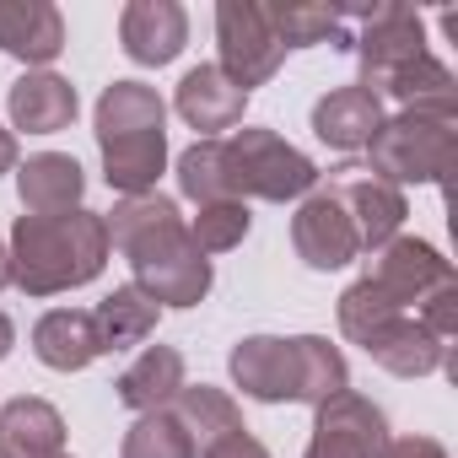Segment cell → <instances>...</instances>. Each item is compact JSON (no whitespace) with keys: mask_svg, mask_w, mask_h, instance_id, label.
Listing matches in <instances>:
<instances>
[{"mask_svg":"<svg viewBox=\"0 0 458 458\" xmlns=\"http://www.w3.org/2000/svg\"><path fill=\"white\" fill-rule=\"evenodd\" d=\"M388 442V415L367 394H335L313 415V442L302 458H377Z\"/></svg>","mask_w":458,"mask_h":458,"instance_id":"obj_7","label":"cell"},{"mask_svg":"<svg viewBox=\"0 0 458 458\" xmlns=\"http://www.w3.org/2000/svg\"><path fill=\"white\" fill-rule=\"evenodd\" d=\"M0 458H6V453H0Z\"/></svg>","mask_w":458,"mask_h":458,"instance_id":"obj_39","label":"cell"},{"mask_svg":"<svg viewBox=\"0 0 458 458\" xmlns=\"http://www.w3.org/2000/svg\"><path fill=\"white\" fill-rule=\"evenodd\" d=\"M76 87L55 71H28L12 92H6V114L17 130L28 135H60L71 119H76Z\"/></svg>","mask_w":458,"mask_h":458,"instance_id":"obj_18","label":"cell"},{"mask_svg":"<svg viewBox=\"0 0 458 458\" xmlns=\"http://www.w3.org/2000/svg\"><path fill=\"white\" fill-rule=\"evenodd\" d=\"M324 189L345 205V216H351V226H356V243H361V249H383L388 238H399V226H404V216H410L404 189L383 183V178L367 173V167H335Z\"/></svg>","mask_w":458,"mask_h":458,"instance_id":"obj_8","label":"cell"},{"mask_svg":"<svg viewBox=\"0 0 458 458\" xmlns=\"http://www.w3.org/2000/svg\"><path fill=\"white\" fill-rule=\"evenodd\" d=\"M415 318H420L442 345H447V340L458 335V281H442L437 292H426V297H420V308H415Z\"/></svg>","mask_w":458,"mask_h":458,"instance_id":"obj_32","label":"cell"},{"mask_svg":"<svg viewBox=\"0 0 458 458\" xmlns=\"http://www.w3.org/2000/svg\"><path fill=\"white\" fill-rule=\"evenodd\" d=\"M351 49L361 55V87H372L377 76L426 55V22L415 6H372L361 12V38Z\"/></svg>","mask_w":458,"mask_h":458,"instance_id":"obj_11","label":"cell"},{"mask_svg":"<svg viewBox=\"0 0 458 458\" xmlns=\"http://www.w3.org/2000/svg\"><path fill=\"white\" fill-rule=\"evenodd\" d=\"M388 318H399V308H394V302L367 281V276H361L356 286H345V292H340V329H345V340H356V345H361V340H367L372 329H383Z\"/></svg>","mask_w":458,"mask_h":458,"instance_id":"obj_31","label":"cell"},{"mask_svg":"<svg viewBox=\"0 0 458 458\" xmlns=\"http://www.w3.org/2000/svg\"><path fill=\"white\" fill-rule=\"evenodd\" d=\"M135 130H167V103L146 81H114L98 98V140L103 135H135Z\"/></svg>","mask_w":458,"mask_h":458,"instance_id":"obj_26","label":"cell"},{"mask_svg":"<svg viewBox=\"0 0 458 458\" xmlns=\"http://www.w3.org/2000/svg\"><path fill=\"white\" fill-rule=\"evenodd\" d=\"M178 189H183L194 205L238 199V194H233V173H226V146H221V140H194V146L178 157Z\"/></svg>","mask_w":458,"mask_h":458,"instance_id":"obj_28","label":"cell"},{"mask_svg":"<svg viewBox=\"0 0 458 458\" xmlns=\"http://www.w3.org/2000/svg\"><path fill=\"white\" fill-rule=\"evenodd\" d=\"M226 146V173H233V194L249 205V199H308L318 189V167L286 146L276 130H233L221 140Z\"/></svg>","mask_w":458,"mask_h":458,"instance_id":"obj_5","label":"cell"},{"mask_svg":"<svg viewBox=\"0 0 458 458\" xmlns=\"http://www.w3.org/2000/svg\"><path fill=\"white\" fill-rule=\"evenodd\" d=\"M383 124V98L367 92L361 81L356 87H335L313 103V135L335 151H361Z\"/></svg>","mask_w":458,"mask_h":458,"instance_id":"obj_16","label":"cell"},{"mask_svg":"<svg viewBox=\"0 0 458 458\" xmlns=\"http://www.w3.org/2000/svg\"><path fill=\"white\" fill-rule=\"evenodd\" d=\"M173 108H178L183 124H194L205 140H221V130H238V124H243L249 92H238L216 65H194V71H183Z\"/></svg>","mask_w":458,"mask_h":458,"instance_id":"obj_13","label":"cell"},{"mask_svg":"<svg viewBox=\"0 0 458 458\" xmlns=\"http://www.w3.org/2000/svg\"><path fill=\"white\" fill-rule=\"evenodd\" d=\"M249 226H254V216H249L243 199H210L189 221V238H194L199 254H226V249H238L249 238Z\"/></svg>","mask_w":458,"mask_h":458,"instance_id":"obj_30","label":"cell"},{"mask_svg":"<svg viewBox=\"0 0 458 458\" xmlns=\"http://www.w3.org/2000/svg\"><path fill=\"white\" fill-rule=\"evenodd\" d=\"M0 173H17V135L0 130Z\"/></svg>","mask_w":458,"mask_h":458,"instance_id":"obj_35","label":"cell"},{"mask_svg":"<svg viewBox=\"0 0 458 458\" xmlns=\"http://www.w3.org/2000/svg\"><path fill=\"white\" fill-rule=\"evenodd\" d=\"M119 404H130L135 415H146V410H167L173 399H178V388H183V356L173 351V345H146L124 372H119Z\"/></svg>","mask_w":458,"mask_h":458,"instance_id":"obj_22","label":"cell"},{"mask_svg":"<svg viewBox=\"0 0 458 458\" xmlns=\"http://www.w3.org/2000/svg\"><path fill=\"white\" fill-rule=\"evenodd\" d=\"M199 458H270L265 453V442L259 437H249V431H238V437H221L210 453H199Z\"/></svg>","mask_w":458,"mask_h":458,"instance_id":"obj_34","label":"cell"},{"mask_svg":"<svg viewBox=\"0 0 458 458\" xmlns=\"http://www.w3.org/2000/svg\"><path fill=\"white\" fill-rule=\"evenodd\" d=\"M216 44H221L216 71L238 92L265 87L281 71V60H286V49H281V38H276V28H270L259 0H221L216 6Z\"/></svg>","mask_w":458,"mask_h":458,"instance_id":"obj_6","label":"cell"},{"mask_svg":"<svg viewBox=\"0 0 458 458\" xmlns=\"http://www.w3.org/2000/svg\"><path fill=\"white\" fill-rule=\"evenodd\" d=\"M108 249H119L135 270L130 286H140L157 308H194L210 292V259L194 249L189 221L167 194H130L103 216Z\"/></svg>","mask_w":458,"mask_h":458,"instance_id":"obj_1","label":"cell"},{"mask_svg":"<svg viewBox=\"0 0 458 458\" xmlns=\"http://www.w3.org/2000/svg\"><path fill=\"white\" fill-rule=\"evenodd\" d=\"M281 49H313V44H335V49H351L345 38V12L335 6H302V0H286V6H265Z\"/></svg>","mask_w":458,"mask_h":458,"instance_id":"obj_27","label":"cell"},{"mask_svg":"<svg viewBox=\"0 0 458 458\" xmlns=\"http://www.w3.org/2000/svg\"><path fill=\"white\" fill-rule=\"evenodd\" d=\"M119 458H199L189 431L173 420V410H146L135 415V426L124 431V447Z\"/></svg>","mask_w":458,"mask_h":458,"instance_id":"obj_29","label":"cell"},{"mask_svg":"<svg viewBox=\"0 0 458 458\" xmlns=\"http://www.w3.org/2000/svg\"><path fill=\"white\" fill-rule=\"evenodd\" d=\"M367 281H372L399 313H410V308H420L426 292H437L442 281H453V265H447L431 243H420V238H388L383 249H372Z\"/></svg>","mask_w":458,"mask_h":458,"instance_id":"obj_9","label":"cell"},{"mask_svg":"<svg viewBox=\"0 0 458 458\" xmlns=\"http://www.w3.org/2000/svg\"><path fill=\"white\" fill-rule=\"evenodd\" d=\"M377 458H447V447L431 437H388Z\"/></svg>","mask_w":458,"mask_h":458,"instance_id":"obj_33","label":"cell"},{"mask_svg":"<svg viewBox=\"0 0 458 458\" xmlns=\"http://www.w3.org/2000/svg\"><path fill=\"white\" fill-rule=\"evenodd\" d=\"M12 345H17V329H12V318H6V313H0V361L12 356Z\"/></svg>","mask_w":458,"mask_h":458,"instance_id":"obj_36","label":"cell"},{"mask_svg":"<svg viewBox=\"0 0 458 458\" xmlns=\"http://www.w3.org/2000/svg\"><path fill=\"white\" fill-rule=\"evenodd\" d=\"M103 178L108 189L130 194H151L162 167H167V130H135V135H103Z\"/></svg>","mask_w":458,"mask_h":458,"instance_id":"obj_19","label":"cell"},{"mask_svg":"<svg viewBox=\"0 0 458 458\" xmlns=\"http://www.w3.org/2000/svg\"><path fill=\"white\" fill-rule=\"evenodd\" d=\"M12 286L28 297L76 292L103 276L108 265V233L98 210H60V216H17L12 226Z\"/></svg>","mask_w":458,"mask_h":458,"instance_id":"obj_2","label":"cell"},{"mask_svg":"<svg viewBox=\"0 0 458 458\" xmlns=\"http://www.w3.org/2000/svg\"><path fill=\"white\" fill-rule=\"evenodd\" d=\"M173 410V420L189 431V442H194V453H210L221 437H238V431H249L243 426V415H238V404L226 399L221 388H210V383H199V388H178V399L167 404Z\"/></svg>","mask_w":458,"mask_h":458,"instance_id":"obj_23","label":"cell"},{"mask_svg":"<svg viewBox=\"0 0 458 458\" xmlns=\"http://www.w3.org/2000/svg\"><path fill=\"white\" fill-rule=\"evenodd\" d=\"M233 383L259 399V404H324L335 394L351 388V367L340 356V345H329L324 335H297V340H276V335H249L233 351Z\"/></svg>","mask_w":458,"mask_h":458,"instance_id":"obj_3","label":"cell"},{"mask_svg":"<svg viewBox=\"0 0 458 458\" xmlns=\"http://www.w3.org/2000/svg\"><path fill=\"white\" fill-rule=\"evenodd\" d=\"M33 356L55 372H81L103 356V340H98V324L87 308H55L38 318L33 329Z\"/></svg>","mask_w":458,"mask_h":458,"instance_id":"obj_20","label":"cell"},{"mask_svg":"<svg viewBox=\"0 0 458 458\" xmlns=\"http://www.w3.org/2000/svg\"><path fill=\"white\" fill-rule=\"evenodd\" d=\"M65 442V420L49 399H12V404H0V453L6 458H49L60 453Z\"/></svg>","mask_w":458,"mask_h":458,"instance_id":"obj_21","label":"cell"},{"mask_svg":"<svg viewBox=\"0 0 458 458\" xmlns=\"http://www.w3.org/2000/svg\"><path fill=\"white\" fill-rule=\"evenodd\" d=\"M367 356L383 367V372H394V377H426V372H437V367H447V351L453 345H442L415 313H399V318H388L383 329H372L367 340Z\"/></svg>","mask_w":458,"mask_h":458,"instance_id":"obj_14","label":"cell"},{"mask_svg":"<svg viewBox=\"0 0 458 458\" xmlns=\"http://www.w3.org/2000/svg\"><path fill=\"white\" fill-rule=\"evenodd\" d=\"M119 44L135 65H167L189 44V17L178 0H130L119 12Z\"/></svg>","mask_w":458,"mask_h":458,"instance_id":"obj_12","label":"cell"},{"mask_svg":"<svg viewBox=\"0 0 458 458\" xmlns=\"http://www.w3.org/2000/svg\"><path fill=\"white\" fill-rule=\"evenodd\" d=\"M367 92H377V98H394V103H404V108L453 114V71H447L442 60H431V55H420V60H410V65H399V71L377 76Z\"/></svg>","mask_w":458,"mask_h":458,"instance_id":"obj_25","label":"cell"},{"mask_svg":"<svg viewBox=\"0 0 458 458\" xmlns=\"http://www.w3.org/2000/svg\"><path fill=\"white\" fill-rule=\"evenodd\" d=\"M17 194H22V210L28 216H60V210H76L81 205L87 173L65 151H38V157L17 162Z\"/></svg>","mask_w":458,"mask_h":458,"instance_id":"obj_17","label":"cell"},{"mask_svg":"<svg viewBox=\"0 0 458 458\" xmlns=\"http://www.w3.org/2000/svg\"><path fill=\"white\" fill-rule=\"evenodd\" d=\"M12 286V254H6V243H0V292Z\"/></svg>","mask_w":458,"mask_h":458,"instance_id":"obj_37","label":"cell"},{"mask_svg":"<svg viewBox=\"0 0 458 458\" xmlns=\"http://www.w3.org/2000/svg\"><path fill=\"white\" fill-rule=\"evenodd\" d=\"M157 318H162V308H157L140 286H114V292L92 308V324H98L103 351H130V345H146V340L157 335Z\"/></svg>","mask_w":458,"mask_h":458,"instance_id":"obj_24","label":"cell"},{"mask_svg":"<svg viewBox=\"0 0 458 458\" xmlns=\"http://www.w3.org/2000/svg\"><path fill=\"white\" fill-rule=\"evenodd\" d=\"M49 458H71V453H49Z\"/></svg>","mask_w":458,"mask_h":458,"instance_id":"obj_38","label":"cell"},{"mask_svg":"<svg viewBox=\"0 0 458 458\" xmlns=\"http://www.w3.org/2000/svg\"><path fill=\"white\" fill-rule=\"evenodd\" d=\"M367 173H377L383 183H447L453 162H458V130L453 114H431V108H399L394 119L377 124V135L367 140Z\"/></svg>","mask_w":458,"mask_h":458,"instance_id":"obj_4","label":"cell"},{"mask_svg":"<svg viewBox=\"0 0 458 458\" xmlns=\"http://www.w3.org/2000/svg\"><path fill=\"white\" fill-rule=\"evenodd\" d=\"M292 249H297V259L308 270H340V265H351L361 254L356 226H351L345 205L329 189H313L297 205V216H292Z\"/></svg>","mask_w":458,"mask_h":458,"instance_id":"obj_10","label":"cell"},{"mask_svg":"<svg viewBox=\"0 0 458 458\" xmlns=\"http://www.w3.org/2000/svg\"><path fill=\"white\" fill-rule=\"evenodd\" d=\"M0 49L22 65H49L65 49V17L49 0H0Z\"/></svg>","mask_w":458,"mask_h":458,"instance_id":"obj_15","label":"cell"}]
</instances>
